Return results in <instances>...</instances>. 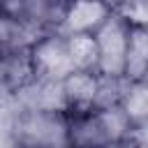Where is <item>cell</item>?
<instances>
[{
    "label": "cell",
    "instance_id": "1",
    "mask_svg": "<svg viewBox=\"0 0 148 148\" xmlns=\"http://www.w3.org/2000/svg\"><path fill=\"white\" fill-rule=\"evenodd\" d=\"M69 118V148H102L109 143L127 141L132 120L120 106L90 109L83 113H67Z\"/></svg>",
    "mask_w": 148,
    "mask_h": 148
},
{
    "label": "cell",
    "instance_id": "2",
    "mask_svg": "<svg viewBox=\"0 0 148 148\" xmlns=\"http://www.w3.org/2000/svg\"><path fill=\"white\" fill-rule=\"evenodd\" d=\"M18 148H69V118L65 111H23L16 116Z\"/></svg>",
    "mask_w": 148,
    "mask_h": 148
},
{
    "label": "cell",
    "instance_id": "3",
    "mask_svg": "<svg viewBox=\"0 0 148 148\" xmlns=\"http://www.w3.org/2000/svg\"><path fill=\"white\" fill-rule=\"evenodd\" d=\"M127 39H130V23L120 14L113 12L95 32L97 74H102V76H123L125 74Z\"/></svg>",
    "mask_w": 148,
    "mask_h": 148
},
{
    "label": "cell",
    "instance_id": "4",
    "mask_svg": "<svg viewBox=\"0 0 148 148\" xmlns=\"http://www.w3.org/2000/svg\"><path fill=\"white\" fill-rule=\"evenodd\" d=\"M30 58H32L35 76H42V79L62 81L72 72H76L74 60L69 56L67 37L60 32H44L30 46Z\"/></svg>",
    "mask_w": 148,
    "mask_h": 148
},
{
    "label": "cell",
    "instance_id": "5",
    "mask_svg": "<svg viewBox=\"0 0 148 148\" xmlns=\"http://www.w3.org/2000/svg\"><path fill=\"white\" fill-rule=\"evenodd\" d=\"M12 99L23 111H65L67 113L65 88H62V81H56V79L35 76L23 88H18L12 95Z\"/></svg>",
    "mask_w": 148,
    "mask_h": 148
},
{
    "label": "cell",
    "instance_id": "6",
    "mask_svg": "<svg viewBox=\"0 0 148 148\" xmlns=\"http://www.w3.org/2000/svg\"><path fill=\"white\" fill-rule=\"evenodd\" d=\"M113 14L106 0H69L60 23V35H95L99 25Z\"/></svg>",
    "mask_w": 148,
    "mask_h": 148
},
{
    "label": "cell",
    "instance_id": "7",
    "mask_svg": "<svg viewBox=\"0 0 148 148\" xmlns=\"http://www.w3.org/2000/svg\"><path fill=\"white\" fill-rule=\"evenodd\" d=\"M35 79L30 49H0V88L14 95Z\"/></svg>",
    "mask_w": 148,
    "mask_h": 148
},
{
    "label": "cell",
    "instance_id": "8",
    "mask_svg": "<svg viewBox=\"0 0 148 148\" xmlns=\"http://www.w3.org/2000/svg\"><path fill=\"white\" fill-rule=\"evenodd\" d=\"M97 86H99V74L97 72L76 69L67 79H62L65 99H67V113H83V111L95 109Z\"/></svg>",
    "mask_w": 148,
    "mask_h": 148
},
{
    "label": "cell",
    "instance_id": "9",
    "mask_svg": "<svg viewBox=\"0 0 148 148\" xmlns=\"http://www.w3.org/2000/svg\"><path fill=\"white\" fill-rule=\"evenodd\" d=\"M130 83L148 79V28L130 25L127 56H125V74Z\"/></svg>",
    "mask_w": 148,
    "mask_h": 148
},
{
    "label": "cell",
    "instance_id": "10",
    "mask_svg": "<svg viewBox=\"0 0 148 148\" xmlns=\"http://www.w3.org/2000/svg\"><path fill=\"white\" fill-rule=\"evenodd\" d=\"M69 56L76 69L97 72V42L95 35H69L67 37Z\"/></svg>",
    "mask_w": 148,
    "mask_h": 148
},
{
    "label": "cell",
    "instance_id": "11",
    "mask_svg": "<svg viewBox=\"0 0 148 148\" xmlns=\"http://www.w3.org/2000/svg\"><path fill=\"white\" fill-rule=\"evenodd\" d=\"M130 81L125 76H102L99 74V86H97V97H95V109H109V106H120L125 95H127Z\"/></svg>",
    "mask_w": 148,
    "mask_h": 148
},
{
    "label": "cell",
    "instance_id": "12",
    "mask_svg": "<svg viewBox=\"0 0 148 148\" xmlns=\"http://www.w3.org/2000/svg\"><path fill=\"white\" fill-rule=\"evenodd\" d=\"M123 109H125V113L130 116L132 123L148 120V79L130 83L127 95L123 99Z\"/></svg>",
    "mask_w": 148,
    "mask_h": 148
},
{
    "label": "cell",
    "instance_id": "13",
    "mask_svg": "<svg viewBox=\"0 0 148 148\" xmlns=\"http://www.w3.org/2000/svg\"><path fill=\"white\" fill-rule=\"evenodd\" d=\"M16 116H18V106L9 97L0 106V148H18V141H16Z\"/></svg>",
    "mask_w": 148,
    "mask_h": 148
},
{
    "label": "cell",
    "instance_id": "14",
    "mask_svg": "<svg viewBox=\"0 0 148 148\" xmlns=\"http://www.w3.org/2000/svg\"><path fill=\"white\" fill-rule=\"evenodd\" d=\"M120 14L130 25L134 28H148V0H136V2H125L113 9Z\"/></svg>",
    "mask_w": 148,
    "mask_h": 148
},
{
    "label": "cell",
    "instance_id": "15",
    "mask_svg": "<svg viewBox=\"0 0 148 148\" xmlns=\"http://www.w3.org/2000/svg\"><path fill=\"white\" fill-rule=\"evenodd\" d=\"M106 2H109V5H111V7L116 9V7H120V5H125V2H136V0H106Z\"/></svg>",
    "mask_w": 148,
    "mask_h": 148
},
{
    "label": "cell",
    "instance_id": "16",
    "mask_svg": "<svg viewBox=\"0 0 148 148\" xmlns=\"http://www.w3.org/2000/svg\"><path fill=\"white\" fill-rule=\"evenodd\" d=\"M9 97H12V95H7V92H5L2 88H0V106H2V104H5V102H7Z\"/></svg>",
    "mask_w": 148,
    "mask_h": 148
},
{
    "label": "cell",
    "instance_id": "17",
    "mask_svg": "<svg viewBox=\"0 0 148 148\" xmlns=\"http://www.w3.org/2000/svg\"><path fill=\"white\" fill-rule=\"evenodd\" d=\"M132 143V141H130ZM132 148H148V143H132Z\"/></svg>",
    "mask_w": 148,
    "mask_h": 148
}]
</instances>
